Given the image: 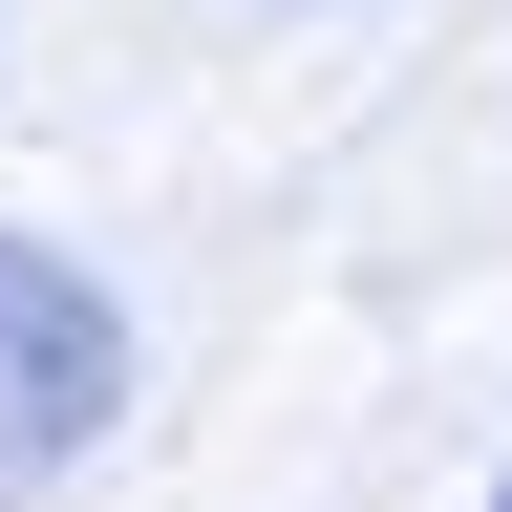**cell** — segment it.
Instances as JSON below:
<instances>
[{
    "label": "cell",
    "mask_w": 512,
    "mask_h": 512,
    "mask_svg": "<svg viewBox=\"0 0 512 512\" xmlns=\"http://www.w3.org/2000/svg\"><path fill=\"white\" fill-rule=\"evenodd\" d=\"M128 427V299L64 235H0V512H43Z\"/></svg>",
    "instance_id": "6da1fadb"
},
{
    "label": "cell",
    "mask_w": 512,
    "mask_h": 512,
    "mask_svg": "<svg viewBox=\"0 0 512 512\" xmlns=\"http://www.w3.org/2000/svg\"><path fill=\"white\" fill-rule=\"evenodd\" d=\"M470 512H512V470H491V491H470Z\"/></svg>",
    "instance_id": "7a4b0ae2"
}]
</instances>
